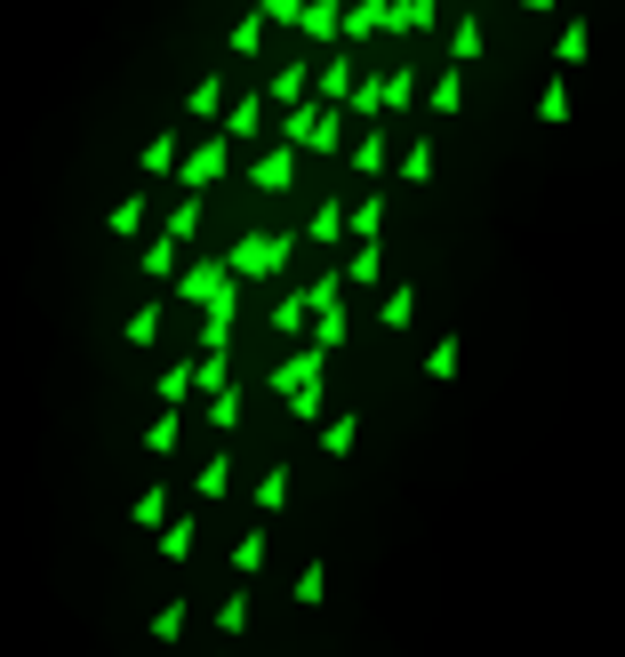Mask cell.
<instances>
[{
	"instance_id": "6da1fadb",
	"label": "cell",
	"mask_w": 625,
	"mask_h": 657,
	"mask_svg": "<svg viewBox=\"0 0 625 657\" xmlns=\"http://www.w3.org/2000/svg\"><path fill=\"white\" fill-rule=\"evenodd\" d=\"M297 249H305V233H265V225H249V233H240L233 249H225V265H233V281H240V289H257V281H281Z\"/></svg>"
},
{
	"instance_id": "7a4b0ae2",
	"label": "cell",
	"mask_w": 625,
	"mask_h": 657,
	"mask_svg": "<svg viewBox=\"0 0 625 657\" xmlns=\"http://www.w3.org/2000/svg\"><path fill=\"white\" fill-rule=\"evenodd\" d=\"M321 377H329V353H321V345H305V353H289L281 369H273V393H281L289 401V418L297 425H321Z\"/></svg>"
},
{
	"instance_id": "3957f363",
	"label": "cell",
	"mask_w": 625,
	"mask_h": 657,
	"mask_svg": "<svg viewBox=\"0 0 625 657\" xmlns=\"http://www.w3.org/2000/svg\"><path fill=\"white\" fill-rule=\"evenodd\" d=\"M233 177V136L225 129H208L185 145V168H177V193H208V185H225Z\"/></svg>"
},
{
	"instance_id": "277c9868",
	"label": "cell",
	"mask_w": 625,
	"mask_h": 657,
	"mask_svg": "<svg viewBox=\"0 0 625 657\" xmlns=\"http://www.w3.org/2000/svg\"><path fill=\"white\" fill-rule=\"evenodd\" d=\"M345 337H354V314H345L337 273H321V281H312V345H321V353H337Z\"/></svg>"
},
{
	"instance_id": "5b68a950",
	"label": "cell",
	"mask_w": 625,
	"mask_h": 657,
	"mask_svg": "<svg viewBox=\"0 0 625 657\" xmlns=\"http://www.w3.org/2000/svg\"><path fill=\"white\" fill-rule=\"evenodd\" d=\"M240 185H249V193H273V201L297 193V145H281V136H273V153H257L249 168H240Z\"/></svg>"
},
{
	"instance_id": "8992f818",
	"label": "cell",
	"mask_w": 625,
	"mask_h": 657,
	"mask_svg": "<svg viewBox=\"0 0 625 657\" xmlns=\"http://www.w3.org/2000/svg\"><path fill=\"white\" fill-rule=\"evenodd\" d=\"M233 321H240V281H225L217 297L201 305V353H225V345H233Z\"/></svg>"
},
{
	"instance_id": "52a82bcc",
	"label": "cell",
	"mask_w": 625,
	"mask_h": 657,
	"mask_svg": "<svg viewBox=\"0 0 625 657\" xmlns=\"http://www.w3.org/2000/svg\"><path fill=\"white\" fill-rule=\"evenodd\" d=\"M354 81H361V57L337 41V49L321 57V73H312V96H321V105H345V96H354Z\"/></svg>"
},
{
	"instance_id": "ba28073f",
	"label": "cell",
	"mask_w": 625,
	"mask_h": 657,
	"mask_svg": "<svg viewBox=\"0 0 625 657\" xmlns=\"http://www.w3.org/2000/svg\"><path fill=\"white\" fill-rule=\"evenodd\" d=\"M386 161H393V129L386 121H369L354 145H345V168H354V177H386Z\"/></svg>"
},
{
	"instance_id": "9c48e42d",
	"label": "cell",
	"mask_w": 625,
	"mask_h": 657,
	"mask_svg": "<svg viewBox=\"0 0 625 657\" xmlns=\"http://www.w3.org/2000/svg\"><path fill=\"white\" fill-rule=\"evenodd\" d=\"M312 73H321L312 57H281V64L265 73V96H273V105H305V96H312Z\"/></svg>"
},
{
	"instance_id": "30bf717a",
	"label": "cell",
	"mask_w": 625,
	"mask_h": 657,
	"mask_svg": "<svg viewBox=\"0 0 625 657\" xmlns=\"http://www.w3.org/2000/svg\"><path fill=\"white\" fill-rule=\"evenodd\" d=\"M225 281H233V265H225V257H193V265L177 273V297H185V305H208Z\"/></svg>"
},
{
	"instance_id": "8fae6325",
	"label": "cell",
	"mask_w": 625,
	"mask_h": 657,
	"mask_svg": "<svg viewBox=\"0 0 625 657\" xmlns=\"http://www.w3.org/2000/svg\"><path fill=\"white\" fill-rule=\"evenodd\" d=\"M136 168H145V185L177 177V168H185V136H177V129H168V136H145V145H136Z\"/></svg>"
},
{
	"instance_id": "7c38bea8",
	"label": "cell",
	"mask_w": 625,
	"mask_h": 657,
	"mask_svg": "<svg viewBox=\"0 0 625 657\" xmlns=\"http://www.w3.org/2000/svg\"><path fill=\"white\" fill-rule=\"evenodd\" d=\"M289 481H297V473H289V458H273V465L257 473V490H249V513H257V522H273V513L289 505Z\"/></svg>"
},
{
	"instance_id": "4fadbf2b",
	"label": "cell",
	"mask_w": 625,
	"mask_h": 657,
	"mask_svg": "<svg viewBox=\"0 0 625 657\" xmlns=\"http://www.w3.org/2000/svg\"><path fill=\"white\" fill-rule=\"evenodd\" d=\"M345 9H354V0H312L297 32H305L312 49H337V41H345Z\"/></svg>"
},
{
	"instance_id": "5bb4252c",
	"label": "cell",
	"mask_w": 625,
	"mask_h": 657,
	"mask_svg": "<svg viewBox=\"0 0 625 657\" xmlns=\"http://www.w3.org/2000/svg\"><path fill=\"white\" fill-rule=\"evenodd\" d=\"M161 329H168V305H161V297H145V305H136V314L121 321V345H136V353H153V345H161Z\"/></svg>"
},
{
	"instance_id": "9a60e30c",
	"label": "cell",
	"mask_w": 625,
	"mask_h": 657,
	"mask_svg": "<svg viewBox=\"0 0 625 657\" xmlns=\"http://www.w3.org/2000/svg\"><path fill=\"white\" fill-rule=\"evenodd\" d=\"M345 233H354V201H321V209H312V225H305L312 249H337Z\"/></svg>"
},
{
	"instance_id": "2e32d148",
	"label": "cell",
	"mask_w": 625,
	"mask_h": 657,
	"mask_svg": "<svg viewBox=\"0 0 625 657\" xmlns=\"http://www.w3.org/2000/svg\"><path fill=\"white\" fill-rule=\"evenodd\" d=\"M185 121H208V129L225 121V73H201V81L185 89Z\"/></svg>"
},
{
	"instance_id": "e0dca14e",
	"label": "cell",
	"mask_w": 625,
	"mask_h": 657,
	"mask_svg": "<svg viewBox=\"0 0 625 657\" xmlns=\"http://www.w3.org/2000/svg\"><path fill=\"white\" fill-rule=\"evenodd\" d=\"M386 17H393V0H354V9H345V49L377 41V32H386Z\"/></svg>"
},
{
	"instance_id": "ac0fdd59",
	"label": "cell",
	"mask_w": 625,
	"mask_h": 657,
	"mask_svg": "<svg viewBox=\"0 0 625 657\" xmlns=\"http://www.w3.org/2000/svg\"><path fill=\"white\" fill-rule=\"evenodd\" d=\"M265 553H273V522H249V530L233 537V577H257Z\"/></svg>"
},
{
	"instance_id": "d6986e66",
	"label": "cell",
	"mask_w": 625,
	"mask_h": 657,
	"mask_svg": "<svg viewBox=\"0 0 625 657\" xmlns=\"http://www.w3.org/2000/svg\"><path fill=\"white\" fill-rule=\"evenodd\" d=\"M136 273H145V281H177V273H185V240H145V257H136Z\"/></svg>"
},
{
	"instance_id": "ffe728a7",
	"label": "cell",
	"mask_w": 625,
	"mask_h": 657,
	"mask_svg": "<svg viewBox=\"0 0 625 657\" xmlns=\"http://www.w3.org/2000/svg\"><path fill=\"white\" fill-rule=\"evenodd\" d=\"M426 105H433V121H458V113H465V64H449V73H433Z\"/></svg>"
},
{
	"instance_id": "44dd1931",
	"label": "cell",
	"mask_w": 625,
	"mask_h": 657,
	"mask_svg": "<svg viewBox=\"0 0 625 657\" xmlns=\"http://www.w3.org/2000/svg\"><path fill=\"white\" fill-rule=\"evenodd\" d=\"M193 497H201V513H208V505H225V497H233V458H201Z\"/></svg>"
},
{
	"instance_id": "7402d4cb",
	"label": "cell",
	"mask_w": 625,
	"mask_h": 657,
	"mask_svg": "<svg viewBox=\"0 0 625 657\" xmlns=\"http://www.w3.org/2000/svg\"><path fill=\"white\" fill-rule=\"evenodd\" d=\"M345 281L377 289V281H386V249H377V240H354V249H345Z\"/></svg>"
},
{
	"instance_id": "603a6c76",
	"label": "cell",
	"mask_w": 625,
	"mask_h": 657,
	"mask_svg": "<svg viewBox=\"0 0 625 657\" xmlns=\"http://www.w3.org/2000/svg\"><path fill=\"white\" fill-rule=\"evenodd\" d=\"M458 369H465V337L449 329V337H433V353H426V377H433V386H458Z\"/></svg>"
},
{
	"instance_id": "cb8c5ba5",
	"label": "cell",
	"mask_w": 625,
	"mask_h": 657,
	"mask_svg": "<svg viewBox=\"0 0 625 657\" xmlns=\"http://www.w3.org/2000/svg\"><path fill=\"white\" fill-rule=\"evenodd\" d=\"M345 113H354L361 129H369V121H386V73H361L354 96H345Z\"/></svg>"
},
{
	"instance_id": "d4e9b609",
	"label": "cell",
	"mask_w": 625,
	"mask_h": 657,
	"mask_svg": "<svg viewBox=\"0 0 625 657\" xmlns=\"http://www.w3.org/2000/svg\"><path fill=\"white\" fill-rule=\"evenodd\" d=\"M585 57H594V24L570 17V24H562V41H553V64H562V73H577Z\"/></svg>"
},
{
	"instance_id": "484cf974",
	"label": "cell",
	"mask_w": 625,
	"mask_h": 657,
	"mask_svg": "<svg viewBox=\"0 0 625 657\" xmlns=\"http://www.w3.org/2000/svg\"><path fill=\"white\" fill-rule=\"evenodd\" d=\"M193 393H201V386H193V361H168V369L153 377V401H161V409H185Z\"/></svg>"
},
{
	"instance_id": "4316f807",
	"label": "cell",
	"mask_w": 625,
	"mask_h": 657,
	"mask_svg": "<svg viewBox=\"0 0 625 657\" xmlns=\"http://www.w3.org/2000/svg\"><path fill=\"white\" fill-rule=\"evenodd\" d=\"M193 545H201V522H168V530L153 537V553H161L168 569H185V562H193Z\"/></svg>"
},
{
	"instance_id": "83f0119b",
	"label": "cell",
	"mask_w": 625,
	"mask_h": 657,
	"mask_svg": "<svg viewBox=\"0 0 625 657\" xmlns=\"http://www.w3.org/2000/svg\"><path fill=\"white\" fill-rule=\"evenodd\" d=\"M145 209H153L145 193H129V201H113V209H104V233H113V240H136V233H145Z\"/></svg>"
},
{
	"instance_id": "f1b7e54d",
	"label": "cell",
	"mask_w": 625,
	"mask_h": 657,
	"mask_svg": "<svg viewBox=\"0 0 625 657\" xmlns=\"http://www.w3.org/2000/svg\"><path fill=\"white\" fill-rule=\"evenodd\" d=\"M129 522H136V530H153V537L168 530V490H161V481H145V490H136V505H129Z\"/></svg>"
},
{
	"instance_id": "f546056e",
	"label": "cell",
	"mask_w": 625,
	"mask_h": 657,
	"mask_svg": "<svg viewBox=\"0 0 625 657\" xmlns=\"http://www.w3.org/2000/svg\"><path fill=\"white\" fill-rule=\"evenodd\" d=\"M265 49V9H249V17H233V32H225V57H240V64H249Z\"/></svg>"
},
{
	"instance_id": "4dcf8cb0",
	"label": "cell",
	"mask_w": 625,
	"mask_h": 657,
	"mask_svg": "<svg viewBox=\"0 0 625 657\" xmlns=\"http://www.w3.org/2000/svg\"><path fill=\"white\" fill-rule=\"evenodd\" d=\"M441 24V0H393V17H386V32H433Z\"/></svg>"
},
{
	"instance_id": "1f68e13d",
	"label": "cell",
	"mask_w": 625,
	"mask_h": 657,
	"mask_svg": "<svg viewBox=\"0 0 625 657\" xmlns=\"http://www.w3.org/2000/svg\"><path fill=\"white\" fill-rule=\"evenodd\" d=\"M161 233H168V240H201V193H177V201H168Z\"/></svg>"
},
{
	"instance_id": "d6a6232c",
	"label": "cell",
	"mask_w": 625,
	"mask_h": 657,
	"mask_svg": "<svg viewBox=\"0 0 625 657\" xmlns=\"http://www.w3.org/2000/svg\"><path fill=\"white\" fill-rule=\"evenodd\" d=\"M297 329H312V289H297V297L273 305V337H297Z\"/></svg>"
},
{
	"instance_id": "836d02e7",
	"label": "cell",
	"mask_w": 625,
	"mask_h": 657,
	"mask_svg": "<svg viewBox=\"0 0 625 657\" xmlns=\"http://www.w3.org/2000/svg\"><path fill=\"white\" fill-rule=\"evenodd\" d=\"M417 96H426V81H417V64H393V73H386V113H409Z\"/></svg>"
},
{
	"instance_id": "e575fe53",
	"label": "cell",
	"mask_w": 625,
	"mask_h": 657,
	"mask_svg": "<svg viewBox=\"0 0 625 657\" xmlns=\"http://www.w3.org/2000/svg\"><path fill=\"white\" fill-rule=\"evenodd\" d=\"M217 634H225V641H240V634H249V585H233V594L217 602Z\"/></svg>"
},
{
	"instance_id": "d590c367",
	"label": "cell",
	"mask_w": 625,
	"mask_h": 657,
	"mask_svg": "<svg viewBox=\"0 0 625 657\" xmlns=\"http://www.w3.org/2000/svg\"><path fill=\"white\" fill-rule=\"evenodd\" d=\"M537 121H545V129H570V81H562V73L537 89Z\"/></svg>"
},
{
	"instance_id": "8d00e7d4",
	"label": "cell",
	"mask_w": 625,
	"mask_h": 657,
	"mask_svg": "<svg viewBox=\"0 0 625 657\" xmlns=\"http://www.w3.org/2000/svg\"><path fill=\"white\" fill-rule=\"evenodd\" d=\"M289 594H297V609H321V602H329V562H305Z\"/></svg>"
},
{
	"instance_id": "74e56055",
	"label": "cell",
	"mask_w": 625,
	"mask_h": 657,
	"mask_svg": "<svg viewBox=\"0 0 625 657\" xmlns=\"http://www.w3.org/2000/svg\"><path fill=\"white\" fill-rule=\"evenodd\" d=\"M193 386L201 393H225L233 386V353H193Z\"/></svg>"
},
{
	"instance_id": "f35d334b",
	"label": "cell",
	"mask_w": 625,
	"mask_h": 657,
	"mask_svg": "<svg viewBox=\"0 0 625 657\" xmlns=\"http://www.w3.org/2000/svg\"><path fill=\"white\" fill-rule=\"evenodd\" d=\"M354 441H361V418L345 409V418H329V425H321V441H312V449H321V458H345Z\"/></svg>"
},
{
	"instance_id": "ab89813d",
	"label": "cell",
	"mask_w": 625,
	"mask_h": 657,
	"mask_svg": "<svg viewBox=\"0 0 625 657\" xmlns=\"http://www.w3.org/2000/svg\"><path fill=\"white\" fill-rule=\"evenodd\" d=\"M473 57H481V17L465 9L458 24H449V64H473Z\"/></svg>"
},
{
	"instance_id": "60d3db41",
	"label": "cell",
	"mask_w": 625,
	"mask_h": 657,
	"mask_svg": "<svg viewBox=\"0 0 625 657\" xmlns=\"http://www.w3.org/2000/svg\"><path fill=\"white\" fill-rule=\"evenodd\" d=\"M265 105H273V96H240V105H225V136H257L265 129Z\"/></svg>"
},
{
	"instance_id": "b9f144b4",
	"label": "cell",
	"mask_w": 625,
	"mask_h": 657,
	"mask_svg": "<svg viewBox=\"0 0 625 657\" xmlns=\"http://www.w3.org/2000/svg\"><path fill=\"white\" fill-rule=\"evenodd\" d=\"M417 321V289L401 281V289H386V305H377V329H409Z\"/></svg>"
},
{
	"instance_id": "7bdbcfd3",
	"label": "cell",
	"mask_w": 625,
	"mask_h": 657,
	"mask_svg": "<svg viewBox=\"0 0 625 657\" xmlns=\"http://www.w3.org/2000/svg\"><path fill=\"white\" fill-rule=\"evenodd\" d=\"M401 185H433V136H409V153H401Z\"/></svg>"
},
{
	"instance_id": "ee69618b",
	"label": "cell",
	"mask_w": 625,
	"mask_h": 657,
	"mask_svg": "<svg viewBox=\"0 0 625 657\" xmlns=\"http://www.w3.org/2000/svg\"><path fill=\"white\" fill-rule=\"evenodd\" d=\"M177 433H185V418H177V409H161V418L145 425V458H168V449H177Z\"/></svg>"
},
{
	"instance_id": "f6af8a7d",
	"label": "cell",
	"mask_w": 625,
	"mask_h": 657,
	"mask_svg": "<svg viewBox=\"0 0 625 657\" xmlns=\"http://www.w3.org/2000/svg\"><path fill=\"white\" fill-rule=\"evenodd\" d=\"M386 233V193H361L354 201V240H377Z\"/></svg>"
},
{
	"instance_id": "bcb514c9",
	"label": "cell",
	"mask_w": 625,
	"mask_h": 657,
	"mask_svg": "<svg viewBox=\"0 0 625 657\" xmlns=\"http://www.w3.org/2000/svg\"><path fill=\"white\" fill-rule=\"evenodd\" d=\"M240 409H249V401H240V386L208 393V425H217V433H233V425H240Z\"/></svg>"
},
{
	"instance_id": "7dc6e473",
	"label": "cell",
	"mask_w": 625,
	"mask_h": 657,
	"mask_svg": "<svg viewBox=\"0 0 625 657\" xmlns=\"http://www.w3.org/2000/svg\"><path fill=\"white\" fill-rule=\"evenodd\" d=\"M185 617H193L185 594H177V602H161V609H153V641H177V634H185Z\"/></svg>"
},
{
	"instance_id": "c3c4849f",
	"label": "cell",
	"mask_w": 625,
	"mask_h": 657,
	"mask_svg": "<svg viewBox=\"0 0 625 657\" xmlns=\"http://www.w3.org/2000/svg\"><path fill=\"white\" fill-rule=\"evenodd\" d=\"M257 9H265V24H305L312 0H257Z\"/></svg>"
},
{
	"instance_id": "681fc988",
	"label": "cell",
	"mask_w": 625,
	"mask_h": 657,
	"mask_svg": "<svg viewBox=\"0 0 625 657\" xmlns=\"http://www.w3.org/2000/svg\"><path fill=\"white\" fill-rule=\"evenodd\" d=\"M521 9H530V17H545V9H553V0H521Z\"/></svg>"
}]
</instances>
